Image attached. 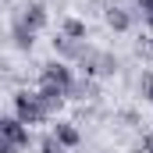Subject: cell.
I'll list each match as a JSON object with an SVG mask.
<instances>
[{"instance_id":"6da1fadb","label":"cell","mask_w":153,"mask_h":153,"mask_svg":"<svg viewBox=\"0 0 153 153\" xmlns=\"http://www.w3.org/2000/svg\"><path fill=\"white\" fill-rule=\"evenodd\" d=\"M11 114H18L22 121H25V125H29V128H32V125H43V121L50 117L46 111H43L39 96H36V93H29V89H25V93H14V96H11Z\"/></svg>"},{"instance_id":"7a4b0ae2","label":"cell","mask_w":153,"mask_h":153,"mask_svg":"<svg viewBox=\"0 0 153 153\" xmlns=\"http://www.w3.org/2000/svg\"><path fill=\"white\" fill-rule=\"evenodd\" d=\"M78 68L85 71V78H93V75H114L117 71V57H111V53H103V50H96V46L85 43V50H82V57H78Z\"/></svg>"},{"instance_id":"3957f363","label":"cell","mask_w":153,"mask_h":153,"mask_svg":"<svg viewBox=\"0 0 153 153\" xmlns=\"http://www.w3.org/2000/svg\"><path fill=\"white\" fill-rule=\"evenodd\" d=\"M39 82H46V85H61L64 93L75 85V68L68 64V61H46L43 68H39Z\"/></svg>"},{"instance_id":"277c9868","label":"cell","mask_w":153,"mask_h":153,"mask_svg":"<svg viewBox=\"0 0 153 153\" xmlns=\"http://www.w3.org/2000/svg\"><path fill=\"white\" fill-rule=\"evenodd\" d=\"M0 139H7V143H14V146L29 150L32 132H29V125H25L18 114H4V117H0Z\"/></svg>"},{"instance_id":"5b68a950","label":"cell","mask_w":153,"mask_h":153,"mask_svg":"<svg viewBox=\"0 0 153 153\" xmlns=\"http://www.w3.org/2000/svg\"><path fill=\"white\" fill-rule=\"evenodd\" d=\"M36 96H39V103H43V111L50 117H57V111L68 103V93L61 89V85H46V82H39V89H36Z\"/></svg>"},{"instance_id":"8992f818","label":"cell","mask_w":153,"mask_h":153,"mask_svg":"<svg viewBox=\"0 0 153 153\" xmlns=\"http://www.w3.org/2000/svg\"><path fill=\"white\" fill-rule=\"evenodd\" d=\"M25 29H32V32H43L46 29V22H50V14H46V7L39 4V0H29L25 7H22V18H18Z\"/></svg>"},{"instance_id":"52a82bcc","label":"cell","mask_w":153,"mask_h":153,"mask_svg":"<svg viewBox=\"0 0 153 153\" xmlns=\"http://www.w3.org/2000/svg\"><path fill=\"white\" fill-rule=\"evenodd\" d=\"M82 50H85V43H78V39H68L64 32H61V36L53 39V53H57V61H68V64L75 61V64H78Z\"/></svg>"},{"instance_id":"ba28073f","label":"cell","mask_w":153,"mask_h":153,"mask_svg":"<svg viewBox=\"0 0 153 153\" xmlns=\"http://www.w3.org/2000/svg\"><path fill=\"white\" fill-rule=\"evenodd\" d=\"M53 135L64 143V150L82 146V132H78V125H71V121H57V125H53Z\"/></svg>"},{"instance_id":"9c48e42d","label":"cell","mask_w":153,"mask_h":153,"mask_svg":"<svg viewBox=\"0 0 153 153\" xmlns=\"http://www.w3.org/2000/svg\"><path fill=\"white\" fill-rule=\"evenodd\" d=\"M11 43H14V50L29 53V50L36 46V32H32V29H25L22 22H14V25H11Z\"/></svg>"},{"instance_id":"30bf717a","label":"cell","mask_w":153,"mask_h":153,"mask_svg":"<svg viewBox=\"0 0 153 153\" xmlns=\"http://www.w3.org/2000/svg\"><path fill=\"white\" fill-rule=\"evenodd\" d=\"M103 18H107V25H111L114 32H128V29H132V14H128L125 7H107Z\"/></svg>"},{"instance_id":"8fae6325","label":"cell","mask_w":153,"mask_h":153,"mask_svg":"<svg viewBox=\"0 0 153 153\" xmlns=\"http://www.w3.org/2000/svg\"><path fill=\"white\" fill-rule=\"evenodd\" d=\"M61 32H64L68 39H78V43H85V32H89V29H85V22H82V18H64Z\"/></svg>"},{"instance_id":"7c38bea8","label":"cell","mask_w":153,"mask_h":153,"mask_svg":"<svg viewBox=\"0 0 153 153\" xmlns=\"http://www.w3.org/2000/svg\"><path fill=\"white\" fill-rule=\"evenodd\" d=\"M93 96H96V85L89 78H78L75 85L68 89V100H93Z\"/></svg>"},{"instance_id":"4fadbf2b","label":"cell","mask_w":153,"mask_h":153,"mask_svg":"<svg viewBox=\"0 0 153 153\" xmlns=\"http://www.w3.org/2000/svg\"><path fill=\"white\" fill-rule=\"evenodd\" d=\"M39 153H68V150H64V143L50 132V135H43V139H39Z\"/></svg>"},{"instance_id":"5bb4252c","label":"cell","mask_w":153,"mask_h":153,"mask_svg":"<svg viewBox=\"0 0 153 153\" xmlns=\"http://www.w3.org/2000/svg\"><path fill=\"white\" fill-rule=\"evenodd\" d=\"M135 11H139L143 25H150V29H153V0H135Z\"/></svg>"},{"instance_id":"9a60e30c","label":"cell","mask_w":153,"mask_h":153,"mask_svg":"<svg viewBox=\"0 0 153 153\" xmlns=\"http://www.w3.org/2000/svg\"><path fill=\"white\" fill-rule=\"evenodd\" d=\"M0 153H22V146H14V143H7V139H0Z\"/></svg>"},{"instance_id":"2e32d148","label":"cell","mask_w":153,"mask_h":153,"mask_svg":"<svg viewBox=\"0 0 153 153\" xmlns=\"http://www.w3.org/2000/svg\"><path fill=\"white\" fill-rule=\"evenodd\" d=\"M143 93H146V100L153 103V78H143Z\"/></svg>"},{"instance_id":"e0dca14e","label":"cell","mask_w":153,"mask_h":153,"mask_svg":"<svg viewBox=\"0 0 153 153\" xmlns=\"http://www.w3.org/2000/svg\"><path fill=\"white\" fill-rule=\"evenodd\" d=\"M143 153H153V132H150V135H143Z\"/></svg>"},{"instance_id":"ac0fdd59","label":"cell","mask_w":153,"mask_h":153,"mask_svg":"<svg viewBox=\"0 0 153 153\" xmlns=\"http://www.w3.org/2000/svg\"><path fill=\"white\" fill-rule=\"evenodd\" d=\"M150 50H153V36H150Z\"/></svg>"}]
</instances>
